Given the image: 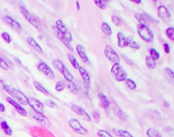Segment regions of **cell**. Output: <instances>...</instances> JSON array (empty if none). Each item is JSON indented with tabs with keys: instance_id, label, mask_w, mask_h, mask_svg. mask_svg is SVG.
Listing matches in <instances>:
<instances>
[{
	"instance_id": "d4e9b609",
	"label": "cell",
	"mask_w": 174,
	"mask_h": 137,
	"mask_svg": "<svg viewBox=\"0 0 174 137\" xmlns=\"http://www.w3.org/2000/svg\"><path fill=\"white\" fill-rule=\"evenodd\" d=\"M0 126H1V128L3 130V132H4L6 135L11 136L13 134V130H12V128L9 126V125L8 124L6 121L5 120L2 121L1 123H0Z\"/></svg>"
},
{
	"instance_id": "f6af8a7d",
	"label": "cell",
	"mask_w": 174,
	"mask_h": 137,
	"mask_svg": "<svg viewBox=\"0 0 174 137\" xmlns=\"http://www.w3.org/2000/svg\"><path fill=\"white\" fill-rule=\"evenodd\" d=\"M163 46H164V50H165V53H170V47L167 43H165V44L163 45Z\"/></svg>"
},
{
	"instance_id": "8d00e7d4",
	"label": "cell",
	"mask_w": 174,
	"mask_h": 137,
	"mask_svg": "<svg viewBox=\"0 0 174 137\" xmlns=\"http://www.w3.org/2000/svg\"><path fill=\"white\" fill-rule=\"evenodd\" d=\"M112 21L113 22V23L114 25L117 27H120L122 25V21L120 18H119L118 17L116 16V15H112Z\"/></svg>"
},
{
	"instance_id": "bcb514c9",
	"label": "cell",
	"mask_w": 174,
	"mask_h": 137,
	"mask_svg": "<svg viewBox=\"0 0 174 137\" xmlns=\"http://www.w3.org/2000/svg\"><path fill=\"white\" fill-rule=\"evenodd\" d=\"M6 111V107L2 103H0V113H3Z\"/></svg>"
},
{
	"instance_id": "d6a6232c",
	"label": "cell",
	"mask_w": 174,
	"mask_h": 137,
	"mask_svg": "<svg viewBox=\"0 0 174 137\" xmlns=\"http://www.w3.org/2000/svg\"><path fill=\"white\" fill-rule=\"evenodd\" d=\"M94 3L95 5L102 10H105L107 8V4H108V1L106 0H95Z\"/></svg>"
},
{
	"instance_id": "e0dca14e",
	"label": "cell",
	"mask_w": 174,
	"mask_h": 137,
	"mask_svg": "<svg viewBox=\"0 0 174 137\" xmlns=\"http://www.w3.org/2000/svg\"><path fill=\"white\" fill-rule=\"evenodd\" d=\"M53 29L54 30V32L56 34V36L58 38V39L60 40L63 45H65L66 46V47L68 48L71 51H74V48L73 46L71 45L70 42L67 40V39L64 37V36L59 32V30L57 29V27L56 26H53Z\"/></svg>"
},
{
	"instance_id": "1f68e13d",
	"label": "cell",
	"mask_w": 174,
	"mask_h": 137,
	"mask_svg": "<svg viewBox=\"0 0 174 137\" xmlns=\"http://www.w3.org/2000/svg\"><path fill=\"white\" fill-rule=\"evenodd\" d=\"M33 85H34V87H35V89L38 90V91L40 92L41 93H44V94H45L46 96H48L49 94L48 90H47L46 88L44 87L42 85H40L38 83V82L34 81L33 82Z\"/></svg>"
},
{
	"instance_id": "5bb4252c",
	"label": "cell",
	"mask_w": 174,
	"mask_h": 137,
	"mask_svg": "<svg viewBox=\"0 0 174 137\" xmlns=\"http://www.w3.org/2000/svg\"><path fill=\"white\" fill-rule=\"evenodd\" d=\"M3 21L5 22L7 25L10 27L17 34H20L22 31V26L18 22L14 20L13 18L9 16H4L3 17Z\"/></svg>"
},
{
	"instance_id": "52a82bcc",
	"label": "cell",
	"mask_w": 174,
	"mask_h": 137,
	"mask_svg": "<svg viewBox=\"0 0 174 137\" xmlns=\"http://www.w3.org/2000/svg\"><path fill=\"white\" fill-rule=\"evenodd\" d=\"M31 115L32 116L33 118L36 120L37 122L39 125H41L42 126L49 128L52 126V124H51L49 119L44 115L43 113H39L33 111L31 113Z\"/></svg>"
},
{
	"instance_id": "7bdbcfd3",
	"label": "cell",
	"mask_w": 174,
	"mask_h": 137,
	"mask_svg": "<svg viewBox=\"0 0 174 137\" xmlns=\"http://www.w3.org/2000/svg\"><path fill=\"white\" fill-rule=\"evenodd\" d=\"M165 71L166 72V74H167L169 76V77L171 78V79H173V75H174V72H173V70L170 68H166L165 69Z\"/></svg>"
},
{
	"instance_id": "e575fe53",
	"label": "cell",
	"mask_w": 174,
	"mask_h": 137,
	"mask_svg": "<svg viewBox=\"0 0 174 137\" xmlns=\"http://www.w3.org/2000/svg\"><path fill=\"white\" fill-rule=\"evenodd\" d=\"M150 57H151L153 60H157L160 58V54L155 49H150Z\"/></svg>"
},
{
	"instance_id": "d6986e66",
	"label": "cell",
	"mask_w": 174,
	"mask_h": 137,
	"mask_svg": "<svg viewBox=\"0 0 174 137\" xmlns=\"http://www.w3.org/2000/svg\"><path fill=\"white\" fill-rule=\"evenodd\" d=\"M117 38H118V45L120 48H125L128 46V42L125 36V35L122 32H118L117 34Z\"/></svg>"
},
{
	"instance_id": "cb8c5ba5",
	"label": "cell",
	"mask_w": 174,
	"mask_h": 137,
	"mask_svg": "<svg viewBox=\"0 0 174 137\" xmlns=\"http://www.w3.org/2000/svg\"><path fill=\"white\" fill-rule=\"evenodd\" d=\"M79 72L80 73V75L82 78L83 81L85 82V83L89 85L90 83V78L89 74H88V72H86V70L82 67V66H80L79 67Z\"/></svg>"
},
{
	"instance_id": "7c38bea8",
	"label": "cell",
	"mask_w": 174,
	"mask_h": 137,
	"mask_svg": "<svg viewBox=\"0 0 174 137\" xmlns=\"http://www.w3.org/2000/svg\"><path fill=\"white\" fill-rule=\"evenodd\" d=\"M38 69L39 71H40L42 74H44L47 79L50 80H54L55 79V74L53 70L44 62H41L38 66Z\"/></svg>"
},
{
	"instance_id": "3957f363",
	"label": "cell",
	"mask_w": 174,
	"mask_h": 137,
	"mask_svg": "<svg viewBox=\"0 0 174 137\" xmlns=\"http://www.w3.org/2000/svg\"><path fill=\"white\" fill-rule=\"evenodd\" d=\"M53 64L55 67V68L58 70L59 71L63 74V76L65 78V80L73 81L74 76L72 74V73L69 71V70L67 68L66 66L60 60H59V59L54 60L53 61Z\"/></svg>"
},
{
	"instance_id": "836d02e7",
	"label": "cell",
	"mask_w": 174,
	"mask_h": 137,
	"mask_svg": "<svg viewBox=\"0 0 174 137\" xmlns=\"http://www.w3.org/2000/svg\"><path fill=\"white\" fill-rule=\"evenodd\" d=\"M125 81L126 86L130 90H133V89H136L137 85H136V83L133 80L130 79H126Z\"/></svg>"
},
{
	"instance_id": "8fae6325",
	"label": "cell",
	"mask_w": 174,
	"mask_h": 137,
	"mask_svg": "<svg viewBox=\"0 0 174 137\" xmlns=\"http://www.w3.org/2000/svg\"><path fill=\"white\" fill-rule=\"evenodd\" d=\"M55 26L57 27V29L59 30V32H60L63 35V36H64V37L69 42L73 40V37H72V33H71L70 31L67 28L64 23H63V22L62 21V20H61V19H59V20H57L56 22V25Z\"/></svg>"
},
{
	"instance_id": "f35d334b",
	"label": "cell",
	"mask_w": 174,
	"mask_h": 137,
	"mask_svg": "<svg viewBox=\"0 0 174 137\" xmlns=\"http://www.w3.org/2000/svg\"><path fill=\"white\" fill-rule=\"evenodd\" d=\"M2 37L8 44H10V43L13 40V38L10 36V35L8 33V32H3L2 34Z\"/></svg>"
},
{
	"instance_id": "b9f144b4",
	"label": "cell",
	"mask_w": 174,
	"mask_h": 137,
	"mask_svg": "<svg viewBox=\"0 0 174 137\" xmlns=\"http://www.w3.org/2000/svg\"><path fill=\"white\" fill-rule=\"evenodd\" d=\"M45 104L46 106H48V107H49L50 108H57V104L52 100H47L46 101Z\"/></svg>"
},
{
	"instance_id": "2e32d148",
	"label": "cell",
	"mask_w": 174,
	"mask_h": 137,
	"mask_svg": "<svg viewBox=\"0 0 174 137\" xmlns=\"http://www.w3.org/2000/svg\"><path fill=\"white\" fill-rule=\"evenodd\" d=\"M6 100L15 108L16 111H17L19 115H21L23 117H26L27 115V112L25 109L23 108L21 105H20L18 103H17L14 100L11 98L9 96H7L6 97Z\"/></svg>"
},
{
	"instance_id": "83f0119b",
	"label": "cell",
	"mask_w": 174,
	"mask_h": 137,
	"mask_svg": "<svg viewBox=\"0 0 174 137\" xmlns=\"http://www.w3.org/2000/svg\"><path fill=\"white\" fill-rule=\"evenodd\" d=\"M101 28L102 32H104L105 35H107V36H112V30L111 27H110L108 24V23H105V22L103 23Z\"/></svg>"
},
{
	"instance_id": "30bf717a",
	"label": "cell",
	"mask_w": 174,
	"mask_h": 137,
	"mask_svg": "<svg viewBox=\"0 0 174 137\" xmlns=\"http://www.w3.org/2000/svg\"><path fill=\"white\" fill-rule=\"evenodd\" d=\"M158 16L162 21L166 23L171 22L172 20L171 14L167 7L165 6H160L158 8Z\"/></svg>"
},
{
	"instance_id": "d590c367",
	"label": "cell",
	"mask_w": 174,
	"mask_h": 137,
	"mask_svg": "<svg viewBox=\"0 0 174 137\" xmlns=\"http://www.w3.org/2000/svg\"><path fill=\"white\" fill-rule=\"evenodd\" d=\"M65 88V82H63V81H57V83L56 84V86H55V90H56L57 92H61L63 91Z\"/></svg>"
},
{
	"instance_id": "7dc6e473",
	"label": "cell",
	"mask_w": 174,
	"mask_h": 137,
	"mask_svg": "<svg viewBox=\"0 0 174 137\" xmlns=\"http://www.w3.org/2000/svg\"><path fill=\"white\" fill-rule=\"evenodd\" d=\"M163 106H164L165 107H167V108L170 107V104L168 103V102H167V100H165L163 101Z\"/></svg>"
},
{
	"instance_id": "ba28073f",
	"label": "cell",
	"mask_w": 174,
	"mask_h": 137,
	"mask_svg": "<svg viewBox=\"0 0 174 137\" xmlns=\"http://www.w3.org/2000/svg\"><path fill=\"white\" fill-rule=\"evenodd\" d=\"M68 124L69 126L72 128V130L75 132L77 133V134L84 135V136L88 134V130H87L84 127H83L82 126L78 119L75 118L71 119L68 121Z\"/></svg>"
},
{
	"instance_id": "f1b7e54d",
	"label": "cell",
	"mask_w": 174,
	"mask_h": 137,
	"mask_svg": "<svg viewBox=\"0 0 174 137\" xmlns=\"http://www.w3.org/2000/svg\"><path fill=\"white\" fill-rule=\"evenodd\" d=\"M146 134L148 137H162L161 133L154 128H148L146 131Z\"/></svg>"
},
{
	"instance_id": "74e56055",
	"label": "cell",
	"mask_w": 174,
	"mask_h": 137,
	"mask_svg": "<svg viewBox=\"0 0 174 137\" xmlns=\"http://www.w3.org/2000/svg\"><path fill=\"white\" fill-rule=\"evenodd\" d=\"M166 34H167V37L170 39V40L173 41L174 40V28L173 27H169L166 30Z\"/></svg>"
},
{
	"instance_id": "ab89813d",
	"label": "cell",
	"mask_w": 174,
	"mask_h": 137,
	"mask_svg": "<svg viewBox=\"0 0 174 137\" xmlns=\"http://www.w3.org/2000/svg\"><path fill=\"white\" fill-rule=\"evenodd\" d=\"M97 135L100 137H113L111 134L104 130H100L97 132Z\"/></svg>"
},
{
	"instance_id": "484cf974",
	"label": "cell",
	"mask_w": 174,
	"mask_h": 137,
	"mask_svg": "<svg viewBox=\"0 0 174 137\" xmlns=\"http://www.w3.org/2000/svg\"><path fill=\"white\" fill-rule=\"evenodd\" d=\"M126 40H127V42H128V46H129L130 48L136 50H139L141 48V45L140 43L133 40V36H129V37L126 38Z\"/></svg>"
},
{
	"instance_id": "681fc988",
	"label": "cell",
	"mask_w": 174,
	"mask_h": 137,
	"mask_svg": "<svg viewBox=\"0 0 174 137\" xmlns=\"http://www.w3.org/2000/svg\"><path fill=\"white\" fill-rule=\"evenodd\" d=\"M130 2H132L133 3H141V0H130Z\"/></svg>"
},
{
	"instance_id": "9a60e30c",
	"label": "cell",
	"mask_w": 174,
	"mask_h": 137,
	"mask_svg": "<svg viewBox=\"0 0 174 137\" xmlns=\"http://www.w3.org/2000/svg\"><path fill=\"white\" fill-rule=\"evenodd\" d=\"M71 109L77 114L78 116H80L81 118H82L84 120L87 121H91V117L89 115V114L87 113L84 108L79 107V106L76 104H73L71 107Z\"/></svg>"
},
{
	"instance_id": "4dcf8cb0",
	"label": "cell",
	"mask_w": 174,
	"mask_h": 137,
	"mask_svg": "<svg viewBox=\"0 0 174 137\" xmlns=\"http://www.w3.org/2000/svg\"><path fill=\"white\" fill-rule=\"evenodd\" d=\"M67 56H68L69 61H70V63L72 64V65L74 66V68L76 69H78L79 67H80V64H79V63L78 62L76 58L71 53H68Z\"/></svg>"
},
{
	"instance_id": "4316f807",
	"label": "cell",
	"mask_w": 174,
	"mask_h": 137,
	"mask_svg": "<svg viewBox=\"0 0 174 137\" xmlns=\"http://www.w3.org/2000/svg\"><path fill=\"white\" fill-rule=\"evenodd\" d=\"M114 134L120 137H134L130 133L125 130H122V129H118L114 128L113 130Z\"/></svg>"
},
{
	"instance_id": "603a6c76",
	"label": "cell",
	"mask_w": 174,
	"mask_h": 137,
	"mask_svg": "<svg viewBox=\"0 0 174 137\" xmlns=\"http://www.w3.org/2000/svg\"><path fill=\"white\" fill-rule=\"evenodd\" d=\"M65 87H68L71 92L74 93V94H78L79 92V89L76 84L74 83L73 81L65 80Z\"/></svg>"
},
{
	"instance_id": "60d3db41",
	"label": "cell",
	"mask_w": 174,
	"mask_h": 137,
	"mask_svg": "<svg viewBox=\"0 0 174 137\" xmlns=\"http://www.w3.org/2000/svg\"><path fill=\"white\" fill-rule=\"evenodd\" d=\"M0 67L5 70H8L9 69L8 64L1 57H0Z\"/></svg>"
},
{
	"instance_id": "277c9868",
	"label": "cell",
	"mask_w": 174,
	"mask_h": 137,
	"mask_svg": "<svg viewBox=\"0 0 174 137\" xmlns=\"http://www.w3.org/2000/svg\"><path fill=\"white\" fill-rule=\"evenodd\" d=\"M137 32L139 36L147 42H151L154 40V34L148 27L139 24L137 25Z\"/></svg>"
},
{
	"instance_id": "4fadbf2b",
	"label": "cell",
	"mask_w": 174,
	"mask_h": 137,
	"mask_svg": "<svg viewBox=\"0 0 174 137\" xmlns=\"http://www.w3.org/2000/svg\"><path fill=\"white\" fill-rule=\"evenodd\" d=\"M28 104L33 108V110L39 113H43L44 110V105L42 102L33 97H31L28 98Z\"/></svg>"
},
{
	"instance_id": "7402d4cb",
	"label": "cell",
	"mask_w": 174,
	"mask_h": 137,
	"mask_svg": "<svg viewBox=\"0 0 174 137\" xmlns=\"http://www.w3.org/2000/svg\"><path fill=\"white\" fill-rule=\"evenodd\" d=\"M97 96L99 97V99H100V104L103 108L107 109L110 107V102L109 101L108 98L107 97V96L104 94V93H99Z\"/></svg>"
},
{
	"instance_id": "c3c4849f",
	"label": "cell",
	"mask_w": 174,
	"mask_h": 137,
	"mask_svg": "<svg viewBox=\"0 0 174 137\" xmlns=\"http://www.w3.org/2000/svg\"><path fill=\"white\" fill-rule=\"evenodd\" d=\"M76 8H77V9L78 10H80V2H79V1H76Z\"/></svg>"
},
{
	"instance_id": "ffe728a7",
	"label": "cell",
	"mask_w": 174,
	"mask_h": 137,
	"mask_svg": "<svg viewBox=\"0 0 174 137\" xmlns=\"http://www.w3.org/2000/svg\"><path fill=\"white\" fill-rule=\"evenodd\" d=\"M135 17L137 20L140 23V25H144L146 27L149 26L148 18H147V16H146V14H141V13H136L135 14Z\"/></svg>"
},
{
	"instance_id": "44dd1931",
	"label": "cell",
	"mask_w": 174,
	"mask_h": 137,
	"mask_svg": "<svg viewBox=\"0 0 174 137\" xmlns=\"http://www.w3.org/2000/svg\"><path fill=\"white\" fill-rule=\"evenodd\" d=\"M27 42L29 44V45L35 50V51L40 53H42L43 52L42 48L41 47L40 45H39L38 43L35 40L34 38H33L32 37H28L27 39Z\"/></svg>"
},
{
	"instance_id": "ee69618b",
	"label": "cell",
	"mask_w": 174,
	"mask_h": 137,
	"mask_svg": "<svg viewBox=\"0 0 174 137\" xmlns=\"http://www.w3.org/2000/svg\"><path fill=\"white\" fill-rule=\"evenodd\" d=\"M92 115L96 122H100V121L101 119V116L100 113H99L97 111H94L92 113Z\"/></svg>"
},
{
	"instance_id": "9c48e42d",
	"label": "cell",
	"mask_w": 174,
	"mask_h": 137,
	"mask_svg": "<svg viewBox=\"0 0 174 137\" xmlns=\"http://www.w3.org/2000/svg\"><path fill=\"white\" fill-rule=\"evenodd\" d=\"M104 54L105 57L114 64L119 63L120 57L114 49L110 45H106L104 49Z\"/></svg>"
},
{
	"instance_id": "7a4b0ae2",
	"label": "cell",
	"mask_w": 174,
	"mask_h": 137,
	"mask_svg": "<svg viewBox=\"0 0 174 137\" xmlns=\"http://www.w3.org/2000/svg\"><path fill=\"white\" fill-rule=\"evenodd\" d=\"M111 73L114 79L118 82L125 81L127 79V73L122 69L119 63L114 64L111 69Z\"/></svg>"
},
{
	"instance_id": "6da1fadb",
	"label": "cell",
	"mask_w": 174,
	"mask_h": 137,
	"mask_svg": "<svg viewBox=\"0 0 174 137\" xmlns=\"http://www.w3.org/2000/svg\"><path fill=\"white\" fill-rule=\"evenodd\" d=\"M0 83H1V85H2L3 89L10 96H13L15 99H17L19 102L20 104L22 105L28 104V98H27L26 96H25V94H23V92L17 89L11 87L10 85L6 84L2 81H0Z\"/></svg>"
},
{
	"instance_id": "8992f818",
	"label": "cell",
	"mask_w": 174,
	"mask_h": 137,
	"mask_svg": "<svg viewBox=\"0 0 174 137\" xmlns=\"http://www.w3.org/2000/svg\"><path fill=\"white\" fill-rule=\"evenodd\" d=\"M110 107L111 108L114 114L117 117H118V118L124 121H126L129 119L128 115L125 111L122 110L119 107V106L118 105V104L114 100L111 101V103H110Z\"/></svg>"
},
{
	"instance_id": "ac0fdd59",
	"label": "cell",
	"mask_w": 174,
	"mask_h": 137,
	"mask_svg": "<svg viewBox=\"0 0 174 137\" xmlns=\"http://www.w3.org/2000/svg\"><path fill=\"white\" fill-rule=\"evenodd\" d=\"M76 50H77L78 54L79 55V56L80 57L82 60L83 61V62H84V63L86 64V65H89L90 61L89 57L87 56L84 47H83V46L80 45H78L76 46Z\"/></svg>"
},
{
	"instance_id": "5b68a950",
	"label": "cell",
	"mask_w": 174,
	"mask_h": 137,
	"mask_svg": "<svg viewBox=\"0 0 174 137\" xmlns=\"http://www.w3.org/2000/svg\"><path fill=\"white\" fill-rule=\"evenodd\" d=\"M20 12H21V14L23 17L25 18L26 20L29 22L31 25L34 26L37 29H40V24H39V21L35 18L34 16L31 14L29 10H27L25 7L21 6L20 7Z\"/></svg>"
},
{
	"instance_id": "f546056e",
	"label": "cell",
	"mask_w": 174,
	"mask_h": 137,
	"mask_svg": "<svg viewBox=\"0 0 174 137\" xmlns=\"http://www.w3.org/2000/svg\"><path fill=\"white\" fill-rule=\"evenodd\" d=\"M146 65L148 69H155L156 67V63L155 60L150 57V56H146Z\"/></svg>"
}]
</instances>
